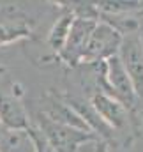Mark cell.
Segmentation results:
<instances>
[{"instance_id": "3", "label": "cell", "mask_w": 143, "mask_h": 152, "mask_svg": "<svg viewBox=\"0 0 143 152\" xmlns=\"http://www.w3.org/2000/svg\"><path fill=\"white\" fill-rule=\"evenodd\" d=\"M124 67L133 81L134 90L143 97V48L138 39H127L122 48Z\"/></svg>"}, {"instance_id": "5", "label": "cell", "mask_w": 143, "mask_h": 152, "mask_svg": "<svg viewBox=\"0 0 143 152\" xmlns=\"http://www.w3.org/2000/svg\"><path fill=\"white\" fill-rule=\"evenodd\" d=\"M108 67H109V81H111V87L117 90V94L127 101L129 104H133L134 101V87H133V81L127 75L124 64L120 62L118 57H109L108 60Z\"/></svg>"}, {"instance_id": "4", "label": "cell", "mask_w": 143, "mask_h": 152, "mask_svg": "<svg viewBox=\"0 0 143 152\" xmlns=\"http://www.w3.org/2000/svg\"><path fill=\"white\" fill-rule=\"evenodd\" d=\"M94 21L87 20V18H78L69 28V36H67V48H66V58L71 60L76 57H81L85 48H87V41L88 34H92L94 30Z\"/></svg>"}, {"instance_id": "6", "label": "cell", "mask_w": 143, "mask_h": 152, "mask_svg": "<svg viewBox=\"0 0 143 152\" xmlns=\"http://www.w3.org/2000/svg\"><path fill=\"white\" fill-rule=\"evenodd\" d=\"M94 103H96L97 110L101 112V115L106 120H109L113 126H122L125 122V112H124V108L120 104L113 103L111 99H108L104 96H97L94 99Z\"/></svg>"}, {"instance_id": "9", "label": "cell", "mask_w": 143, "mask_h": 152, "mask_svg": "<svg viewBox=\"0 0 143 152\" xmlns=\"http://www.w3.org/2000/svg\"><path fill=\"white\" fill-rule=\"evenodd\" d=\"M97 152H106V149H104V145H99V147H97Z\"/></svg>"}, {"instance_id": "8", "label": "cell", "mask_w": 143, "mask_h": 152, "mask_svg": "<svg viewBox=\"0 0 143 152\" xmlns=\"http://www.w3.org/2000/svg\"><path fill=\"white\" fill-rule=\"evenodd\" d=\"M34 142H36V145H37V152H57L55 149H53V145L46 140V136L42 134H36V131H34Z\"/></svg>"}, {"instance_id": "2", "label": "cell", "mask_w": 143, "mask_h": 152, "mask_svg": "<svg viewBox=\"0 0 143 152\" xmlns=\"http://www.w3.org/2000/svg\"><path fill=\"white\" fill-rule=\"evenodd\" d=\"M120 44V36L111 30L109 27H97L92 30V36L88 37L87 48L83 51V58L87 60H96L99 57L111 55L113 50Z\"/></svg>"}, {"instance_id": "1", "label": "cell", "mask_w": 143, "mask_h": 152, "mask_svg": "<svg viewBox=\"0 0 143 152\" xmlns=\"http://www.w3.org/2000/svg\"><path fill=\"white\" fill-rule=\"evenodd\" d=\"M41 127L44 129L46 140L53 145L57 152H74L76 145L83 140H87L85 134L72 131L71 127L58 124L57 120H50L46 117L41 118Z\"/></svg>"}, {"instance_id": "10", "label": "cell", "mask_w": 143, "mask_h": 152, "mask_svg": "<svg viewBox=\"0 0 143 152\" xmlns=\"http://www.w3.org/2000/svg\"><path fill=\"white\" fill-rule=\"evenodd\" d=\"M58 2H60V4H64V2H67V0H58Z\"/></svg>"}, {"instance_id": "7", "label": "cell", "mask_w": 143, "mask_h": 152, "mask_svg": "<svg viewBox=\"0 0 143 152\" xmlns=\"http://www.w3.org/2000/svg\"><path fill=\"white\" fill-rule=\"evenodd\" d=\"M72 25V16H64L62 18V21L53 28V34H51V46L55 48V50H60L62 48V44H64V41L67 39V34H69V28H71Z\"/></svg>"}]
</instances>
